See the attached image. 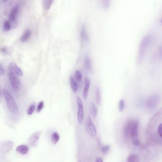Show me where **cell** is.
<instances>
[{
    "label": "cell",
    "instance_id": "4",
    "mask_svg": "<svg viewBox=\"0 0 162 162\" xmlns=\"http://www.w3.org/2000/svg\"><path fill=\"white\" fill-rule=\"evenodd\" d=\"M7 76L12 89L15 91H20L22 89V82L18 77L19 76L15 74L9 70L7 72Z\"/></svg>",
    "mask_w": 162,
    "mask_h": 162
},
{
    "label": "cell",
    "instance_id": "20",
    "mask_svg": "<svg viewBox=\"0 0 162 162\" xmlns=\"http://www.w3.org/2000/svg\"><path fill=\"white\" fill-rule=\"evenodd\" d=\"M95 100L97 105L100 106L101 104V99L100 95V91L99 88L96 87V94H95Z\"/></svg>",
    "mask_w": 162,
    "mask_h": 162
},
{
    "label": "cell",
    "instance_id": "16",
    "mask_svg": "<svg viewBox=\"0 0 162 162\" xmlns=\"http://www.w3.org/2000/svg\"><path fill=\"white\" fill-rule=\"evenodd\" d=\"M84 65L86 70L89 71L91 68V63L89 56L85 55L84 58Z\"/></svg>",
    "mask_w": 162,
    "mask_h": 162
},
{
    "label": "cell",
    "instance_id": "34",
    "mask_svg": "<svg viewBox=\"0 0 162 162\" xmlns=\"http://www.w3.org/2000/svg\"><path fill=\"white\" fill-rule=\"evenodd\" d=\"M9 0H2L3 3H5L6 1H8Z\"/></svg>",
    "mask_w": 162,
    "mask_h": 162
},
{
    "label": "cell",
    "instance_id": "29",
    "mask_svg": "<svg viewBox=\"0 0 162 162\" xmlns=\"http://www.w3.org/2000/svg\"><path fill=\"white\" fill-rule=\"evenodd\" d=\"M44 106V103L43 101H41L38 104V107H37V112H40L42 111V109H43Z\"/></svg>",
    "mask_w": 162,
    "mask_h": 162
},
{
    "label": "cell",
    "instance_id": "12",
    "mask_svg": "<svg viewBox=\"0 0 162 162\" xmlns=\"http://www.w3.org/2000/svg\"><path fill=\"white\" fill-rule=\"evenodd\" d=\"M81 35V39L83 42H89V36L88 32H87L86 27L84 24L82 25L81 27V35Z\"/></svg>",
    "mask_w": 162,
    "mask_h": 162
},
{
    "label": "cell",
    "instance_id": "2",
    "mask_svg": "<svg viewBox=\"0 0 162 162\" xmlns=\"http://www.w3.org/2000/svg\"><path fill=\"white\" fill-rule=\"evenodd\" d=\"M154 36L152 34H149L142 38L139 44L138 49V55L139 58H142L144 55L145 54L146 50L149 48L151 45L154 43Z\"/></svg>",
    "mask_w": 162,
    "mask_h": 162
},
{
    "label": "cell",
    "instance_id": "3",
    "mask_svg": "<svg viewBox=\"0 0 162 162\" xmlns=\"http://www.w3.org/2000/svg\"><path fill=\"white\" fill-rule=\"evenodd\" d=\"M3 93L9 111L13 114L17 113L19 110L18 107L13 96L6 89H4Z\"/></svg>",
    "mask_w": 162,
    "mask_h": 162
},
{
    "label": "cell",
    "instance_id": "35",
    "mask_svg": "<svg viewBox=\"0 0 162 162\" xmlns=\"http://www.w3.org/2000/svg\"><path fill=\"white\" fill-rule=\"evenodd\" d=\"M160 22H161V24H162V18H161V20H160Z\"/></svg>",
    "mask_w": 162,
    "mask_h": 162
},
{
    "label": "cell",
    "instance_id": "18",
    "mask_svg": "<svg viewBox=\"0 0 162 162\" xmlns=\"http://www.w3.org/2000/svg\"><path fill=\"white\" fill-rule=\"evenodd\" d=\"M54 0H42V6L46 11L50 10L53 3Z\"/></svg>",
    "mask_w": 162,
    "mask_h": 162
},
{
    "label": "cell",
    "instance_id": "21",
    "mask_svg": "<svg viewBox=\"0 0 162 162\" xmlns=\"http://www.w3.org/2000/svg\"><path fill=\"white\" fill-rule=\"evenodd\" d=\"M60 135L57 132H54L51 135V139L52 142L54 144H56L60 140Z\"/></svg>",
    "mask_w": 162,
    "mask_h": 162
},
{
    "label": "cell",
    "instance_id": "14",
    "mask_svg": "<svg viewBox=\"0 0 162 162\" xmlns=\"http://www.w3.org/2000/svg\"><path fill=\"white\" fill-rule=\"evenodd\" d=\"M70 84H71V88L73 93H75L77 92L78 90V84L75 78H74V77L72 76H71L70 77Z\"/></svg>",
    "mask_w": 162,
    "mask_h": 162
},
{
    "label": "cell",
    "instance_id": "10",
    "mask_svg": "<svg viewBox=\"0 0 162 162\" xmlns=\"http://www.w3.org/2000/svg\"><path fill=\"white\" fill-rule=\"evenodd\" d=\"M8 70L19 76H22L23 75V72H22V71L14 62H11L9 64L8 66Z\"/></svg>",
    "mask_w": 162,
    "mask_h": 162
},
{
    "label": "cell",
    "instance_id": "8",
    "mask_svg": "<svg viewBox=\"0 0 162 162\" xmlns=\"http://www.w3.org/2000/svg\"><path fill=\"white\" fill-rule=\"evenodd\" d=\"M40 136H41V133L40 132L37 131L33 133L28 139V142L30 145L34 148L36 147L39 141Z\"/></svg>",
    "mask_w": 162,
    "mask_h": 162
},
{
    "label": "cell",
    "instance_id": "22",
    "mask_svg": "<svg viewBox=\"0 0 162 162\" xmlns=\"http://www.w3.org/2000/svg\"><path fill=\"white\" fill-rule=\"evenodd\" d=\"M12 25L11 22L10 21H5V22H4V25H3V29L4 31L5 32H8L10 31L12 28Z\"/></svg>",
    "mask_w": 162,
    "mask_h": 162
},
{
    "label": "cell",
    "instance_id": "6",
    "mask_svg": "<svg viewBox=\"0 0 162 162\" xmlns=\"http://www.w3.org/2000/svg\"><path fill=\"white\" fill-rule=\"evenodd\" d=\"M19 9H20V6H19V5H16L14 6L10 11V14L9 15V21L12 24V27H16L15 25L17 23V16L18 14Z\"/></svg>",
    "mask_w": 162,
    "mask_h": 162
},
{
    "label": "cell",
    "instance_id": "15",
    "mask_svg": "<svg viewBox=\"0 0 162 162\" xmlns=\"http://www.w3.org/2000/svg\"><path fill=\"white\" fill-rule=\"evenodd\" d=\"M29 150V148L27 145H20L17 146L16 148V151L17 152L23 155L27 154Z\"/></svg>",
    "mask_w": 162,
    "mask_h": 162
},
{
    "label": "cell",
    "instance_id": "7",
    "mask_svg": "<svg viewBox=\"0 0 162 162\" xmlns=\"http://www.w3.org/2000/svg\"><path fill=\"white\" fill-rule=\"evenodd\" d=\"M86 129L88 134L92 137H95L96 135V128L94 125V123L92 120L91 118L89 117L87 119L86 123Z\"/></svg>",
    "mask_w": 162,
    "mask_h": 162
},
{
    "label": "cell",
    "instance_id": "13",
    "mask_svg": "<svg viewBox=\"0 0 162 162\" xmlns=\"http://www.w3.org/2000/svg\"><path fill=\"white\" fill-rule=\"evenodd\" d=\"M90 84V78L88 77H86L85 85V87H84L83 91V98L84 100L85 101H86L88 99V93H89V91Z\"/></svg>",
    "mask_w": 162,
    "mask_h": 162
},
{
    "label": "cell",
    "instance_id": "19",
    "mask_svg": "<svg viewBox=\"0 0 162 162\" xmlns=\"http://www.w3.org/2000/svg\"><path fill=\"white\" fill-rule=\"evenodd\" d=\"M90 111L91 115L93 117H96L98 115V107H96L94 103L90 104Z\"/></svg>",
    "mask_w": 162,
    "mask_h": 162
},
{
    "label": "cell",
    "instance_id": "1",
    "mask_svg": "<svg viewBox=\"0 0 162 162\" xmlns=\"http://www.w3.org/2000/svg\"><path fill=\"white\" fill-rule=\"evenodd\" d=\"M138 122L136 120H129L125 125L123 131L124 135L127 137H130L135 145H139L138 139Z\"/></svg>",
    "mask_w": 162,
    "mask_h": 162
},
{
    "label": "cell",
    "instance_id": "23",
    "mask_svg": "<svg viewBox=\"0 0 162 162\" xmlns=\"http://www.w3.org/2000/svg\"><path fill=\"white\" fill-rule=\"evenodd\" d=\"M139 161V157L135 154H131L127 158V162H138Z\"/></svg>",
    "mask_w": 162,
    "mask_h": 162
},
{
    "label": "cell",
    "instance_id": "33",
    "mask_svg": "<svg viewBox=\"0 0 162 162\" xmlns=\"http://www.w3.org/2000/svg\"><path fill=\"white\" fill-rule=\"evenodd\" d=\"M95 161L96 162H102L103 160L101 157H97Z\"/></svg>",
    "mask_w": 162,
    "mask_h": 162
},
{
    "label": "cell",
    "instance_id": "25",
    "mask_svg": "<svg viewBox=\"0 0 162 162\" xmlns=\"http://www.w3.org/2000/svg\"><path fill=\"white\" fill-rule=\"evenodd\" d=\"M75 77L78 81H81L82 78V73L81 71L79 70H76L75 72Z\"/></svg>",
    "mask_w": 162,
    "mask_h": 162
},
{
    "label": "cell",
    "instance_id": "31",
    "mask_svg": "<svg viewBox=\"0 0 162 162\" xmlns=\"http://www.w3.org/2000/svg\"><path fill=\"white\" fill-rule=\"evenodd\" d=\"M5 74V71L4 68L3 67L2 65H0V75L1 76L4 75Z\"/></svg>",
    "mask_w": 162,
    "mask_h": 162
},
{
    "label": "cell",
    "instance_id": "30",
    "mask_svg": "<svg viewBox=\"0 0 162 162\" xmlns=\"http://www.w3.org/2000/svg\"><path fill=\"white\" fill-rule=\"evenodd\" d=\"M157 132H158L159 135L162 138V123L159 125L158 129H157Z\"/></svg>",
    "mask_w": 162,
    "mask_h": 162
},
{
    "label": "cell",
    "instance_id": "32",
    "mask_svg": "<svg viewBox=\"0 0 162 162\" xmlns=\"http://www.w3.org/2000/svg\"><path fill=\"white\" fill-rule=\"evenodd\" d=\"M158 53L160 57L162 59V45H161L158 48Z\"/></svg>",
    "mask_w": 162,
    "mask_h": 162
},
{
    "label": "cell",
    "instance_id": "11",
    "mask_svg": "<svg viewBox=\"0 0 162 162\" xmlns=\"http://www.w3.org/2000/svg\"><path fill=\"white\" fill-rule=\"evenodd\" d=\"M14 143L11 141H7L2 143L1 145V150L3 153L8 152L12 149Z\"/></svg>",
    "mask_w": 162,
    "mask_h": 162
},
{
    "label": "cell",
    "instance_id": "24",
    "mask_svg": "<svg viewBox=\"0 0 162 162\" xmlns=\"http://www.w3.org/2000/svg\"><path fill=\"white\" fill-rule=\"evenodd\" d=\"M101 5L105 9H108L111 5V0H101Z\"/></svg>",
    "mask_w": 162,
    "mask_h": 162
},
{
    "label": "cell",
    "instance_id": "17",
    "mask_svg": "<svg viewBox=\"0 0 162 162\" xmlns=\"http://www.w3.org/2000/svg\"><path fill=\"white\" fill-rule=\"evenodd\" d=\"M31 35H32V32L30 30H27L23 33L22 36L21 37L20 40L22 42H26L29 39Z\"/></svg>",
    "mask_w": 162,
    "mask_h": 162
},
{
    "label": "cell",
    "instance_id": "9",
    "mask_svg": "<svg viewBox=\"0 0 162 162\" xmlns=\"http://www.w3.org/2000/svg\"><path fill=\"white\" fill-rule=\"evenodd\" d=\"M159 100V98L157 95H153L146 101V106L148 109H154L157 106Z\"/></svg>",
    "mask_w": 162,
    "mask_h": 162
},
{
    "label": "cell",
    "instance_id": "26",
    "mask_svg": "<svg viewBox=\"0 0 162 162\" xmlns=\"http://www.w3.org/2000/svg\"><path fill=\"white\" fill-rule=\"evenodd\" d=\"M35 109V106L34 104H32L28 108L27 111V114L29 115H32L34 113Z\"/></svg>",
    "mask_w": 162,
    "mask_h": 162
},
{
    "label": "cell",
    "instance_id": "28",
    "mask_svg": "<svg viewBox=\"0 0 162 162\" xmlns=\"http://www.w3.org/2000/svg\"><path fill=\"white\" fill-rule=\"evenodd\" d=\"M101 152L104 154H107L109 152L110 150V147L109 145H106L105 146H103L100 148Z\"/></svg>",
    "mask_w": 162,
    "mask_h": 162
},
{
    "label": "cell",
    "instance_id": "5",
    "mask_svg": "<svg viewBox=\"0 0 162 162\" xmlns=\"http://www.w3.org/2000/svg\"><path fill=\"white\" fill-rule=\"evenodd\" d=\"M77 102L78 105V114H77V120L79 125H81L84 120V113L83 104L81 97H77Z\"/></svg>",
    "mask_w": 162,
    "mask_h": 162
},
{
    "label": "cell",
    "instance_id": "27",
    "mask_svg": "<svg viewBox=\"0 0 162 162\" xmlns=\"http://www.w3.org/2000/svg\"><path fill=\"white\" fill-rule=\"evenodd\" d=\"M125 104L124 100L123 99H121L119 102V110L120 112H122L124 110Z\"/></svg>",
    "mask_w": 162,
    "mask_h": 162
}]
</instances>
